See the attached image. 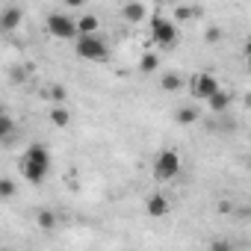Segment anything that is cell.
Here are the masks:
<instances>
[{"instance_id":"cell-1","label":"cell","mask_w":251,"mask_h":251,"mask_svg":"<svg viewBox=\"0 0 251 251\" xmlns=\"http://www.w3.org/2000/svg\"><path fill=\"white\" fill-rule=\"evenodd\" d=\"M50 172V151L45 145H30L24 151V160H21V175L30 180V183H42Z\"/></svg>"},{"instance_id":"cell-2","label":"cell","mask_w":251,"mask_h":251,"mask_svg":"<svg viewBox=\"0 0 251 251\" xmlns=\"http://www.w3.org/2000/svg\"><path fill=\"white\" fill-rule=\"evenodd\" d=\"M74 50L86 62H98V59L106 56V45H103V39L98 33H80V36H74Z\"/></svg>"},{"instance_id":"cell-3","label":"cell","mask_w":251,"mask_h":251,"mask_svg":"<svg viewBox=\"0 0 251 251\" xmlns=\"http://www.w3.org/2000/svg\"><path fill=\"white\" fill-rule=\"evenodd\" d=\"M180 175V154L175 148H166L154 160V177L157 180H175Z\"/></svg>"},{"instance_id":"cell-4","label":"cell","mask_w":251,"mask_h":251,"mask_svg":"<svg viewBox=\"0 0 251 251\" xmlns=\"http://www.w3.org/2000/svg\"><path fill=\"white\" fill-rule=\"evenodd\" d=\"M48 33L53 39H74L77 36V24L71 15H62V12H50L48 15Z\"/></svg>"},{"instance_id":"cell-5","label":"cell","mask_w":251,"mask_h":251,"mask_svg":"<svg viewBox=\"0 0 251 251\" xmlns=\"http://www.w3.org/2000/svg\"><path fill=\"white\" fill-rule=\"evenodd\" d=\"M151 33H154V42L163 45V48H172V45L177 42V27H175L172 21L160 18V15H154V21H151Z\"/></svg>"},{"instance_id":"cell-6","label":"cell","mask_w":251,"mask_h":251,"mask_svg":"<svg viewBox=\"0 0 251 251\" xmlns=\"http://www.w3.org/2000/svg\"><path fill=\"white\" fill-rule=\"evenodd\" d=\"M216 89H222V86H219V80H216L213 74H195V77H192V95H195V98H204V100H207Z\"/></svg>"},{"instance_id":"cell-7","label":"cell","mask_w":251,"mask_h":251,"mask_svg":"<svg viewBox=\"0 0 251 251\" xmlns=\"http://www.w3.org/2000/svg\"><path fill=\"white\" fill-rule=\"evenodd\" d=\"M21 21H24V12H21L18 6H9V9L0 12V30H6V33L18 30V27H21Z\"/></svg>"},{"instance_id":"cell-8","label":"cell","mask_w":251,"mask_h":251,"mask_svg":"<svg viewBox=\"0 0 251 251\" xmlns=\"http://www.w3.org/2000/svg\"><path fill=\"white\" fill-rule=\"evenodd\" d=\"M207 103H210V109H213V112H225V109L230 106V92H225V89H216V92L207 98Z\"/></svg>"},{"instance_id":"cell-9","label":"cell","mask_w":251,"mask_h":251,"mask_svg":"<svg viewBox=\"0 0 251 251\" xmlns=\"http://www.w3.org/2000/svg\"><path fill=\"white\" fill-rule=\"evenodd\" d=\"M148 207V216H166L169 213V201H166V195H148V201H145Z\"/></svg>"},{"instance_id":"cell-10","label":"cell","mask_w":251,"mask_h":251,"mask_svg":"<svg viewBox=\"0 0 251 251\" xmlns=\"http://www.w3.org/2000/svg\"><path fill=\"white\" fill-rule=\"evenodd\" d=\"M50 121L56 124V127H68V121H71V115H68V109H65L62 103H56V106L50 109Z\"/></svg>"},{"instance_id":"cell-11","label":"cell","mask_w":251,"mask_h":251,"mask_svg":"<svg viewBox=\"0 0 251 251\" xmlns=\"http://www.w3.org/2000/svg\"><path fill=\"white\" fill-rule=\"evenodd\" d=\"M77 24V36L80 33H98V18L95 15H83L80 21H74Z\"/></svg>"},{"instance_id":"cell-12","label":"cell","mask_w":251,"mask_h":251,"mask_svg":"<svg viewBox=\"0 0 251 251\" xmlns=\"http://www.w3.org/2000/svg\"><path fill=\"white\" fill-rule=\"evenodd\" d=\"M124 18H127V21H142L145 18V6L142 3H127V6H124Z\"/></svg>"},{"instance_id":"cell-13","label":"cell","mask_w":251,"mask_h":251,"mask_svg":"<svg viewBox=\"0 0 251 251\" xmlns=\"http://www.w3.org/2000/svg\"><path fill=\"white\" fill-rule=\"evenodd\" d=\"M12 130H15V121H12V118L3 112V109H0V139H6Z\"/></svg>"},{"instance_id":"cell-14","label":"cell","mask_w":251,"mask_h":251,"mask_svg":"<svg viewBox=\"0 0 251 251\" xmlns=\"http://www.w3.org/2000/svg\"><path fill=\"white\" fill-rule=\"evenodd\" d=\"M15 192H18V186L12 177H0V198H12Z\"/></svg>"},{"instance_id":"cell-15","label":"cell","mask_w":251,"mask_h":251,"mask_svg":"<svg viewBox=\"0 0 251 251\" xmlns=\"http://www.w3.org/2000/svg\"><path fill=\"white\" fill-rule=\"evenodd\" d=\"M195 118H198V109H192V106H183V109L175 115V121H177V124H192Z\"/></svg>"},{"instance_id":"cell-16","label":"cell","mask_w":251,"mask_h":251,"mask_svg":"<svg viewBox=\"0 0 251 251\" xmlns=\"http://www.w3.org/2000/svg\"><path fill=\"white\" fill-rule=\"evenodd\" d=\"M180 86H183L180 74H166V77H163V89H166V92H177Z\"/></svg>"},{"instance_id":"cell-17","label":"cell","mask_w":251,"mask_h":251,"mask_svg":"<svg viewBox=\"0 0 251 251\" xmlns=\"http://www.w3.org/2000/svg\"><path fill=\"white\" fill-rule=\"evenodd\" d=\"M157 65H160V59H157L154 53H145V56H142V71H145V74L157 71Z\"/></svg>"},{"instance_id":"cell-18","label":"cell","mask_w":251,"mask_h":251,"mask_svg":"<svg viewBox=\"0 0 251 251\" xmlns=\"http://www.w3.org/2000/svg\"><path fill=\"white\" fill-rule=\"evenodd\" d=\"M50 98H53V100H59V103H65V98H68V92H65L62 86H53V89H50Z\"/></svg>"},{"instance_id":"cell-19","label":"cell","mask_w":251,"mask_h":251,"mask_svg":"<svg viewBox=\"0 0 251 251\" xmlns=\"http://www.w3.org/2000/svg\"><path fill=\"white\" fill-rule=\"evenodd\" d=\"M39 225L42 227H53V216L50 213H39Z\"/></svg>"},{"instance_id":"cell-20","label":"cell","mask_w":251,"mask_h":251,"mask_svg":"<svg viewBox=\"0 0 251 251\" xmlns=\"http://www.w3.org/2000/svg\"><path fill=\"white\" fill-rule=\"evenodd\" d=\"M175 15H177V18H180V21H183V18H192V9H186V6H180V9H177V12H175Z\"/></svg>"},{"instance_id":"cell-21","label":"cell","mask_w":251,"mask_h":251,"mask_svg":"<svg viewBox=\"0 0 251 251\" xmlns=\"http://www.w3.org/2000/svg\"><path fill=\"white\" fill-rule=\"evenodd\" d=\"M207 42H219V30H210L207 33Z\"/></svg>"},{"instance_id":"cell-22","label":"cell","mask_w":251,"mask_h":251,"mask_svg":"<svg viewBox=\"0 0 251 251\" xmlns=\"http://www.w3.org/2000/svg\"><path fill=\"white\" fill-rule=\"evenodd\" d=\"M68 6H86V0H68Z\"/></svg>"},{"instance_id":"cell-23","label":"cell","mask_w":251,"mask_h":251,"mask_svg":"<svg viewBox=\"0 0 251 251\" xmlns=\"http://www.w3.org/2000/svg\"><path fill=\"white\" fill-rule=\"evenodd\" d=\"M160 3H169V0H160Z\"/></svg>"}]
</instances>
